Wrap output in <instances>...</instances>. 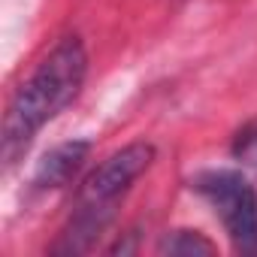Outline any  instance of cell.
<instances>
[{"label": "cell", "mask_w": 257, "mask_h": 257, "mask_svg": "<svg viewBox=\"0 0 257 257\" xmlns=\"http://www.w3.org/2000/svg\"><path fill=\"white\" fill-rule=\"evenodd\" d=\"M155 146L152 143H131L112 152L100 167H94L73 197V212L67 227L61 230L52 254H88L106 227L115 218L118 203L127 197L134 182L152 167Z\"/></svg>", "instance_id": "obj_2"}, {"label": "cell", "mask_w": 257, "mask_h": 257, "mask_svg": "<svg viewBox=\"0 0 257 257\" xmlns=\"http://www.w3.org/2000/svg\"><path fill=\"white\" fill-rule=\"evenodd\" d=\"M218 245L206 239L200 230H173L158 242V254L170 257H200V254H215Z\"/></svg>", "instance_id": "obj_5"}, {"label": "cell", "mask_w": 257, "mask_h": 257, "mask_svg": "<svg viewBox=\"0 0 257 257\" xmlns=\"http://www.w3.org/2000/svg\"><path fill=\"white\" fill-rule=\"evenodd\" d=\"M85 79L88 49L82 37L67 34L49 49V55L10 97V106L4 112V131H0V158L7 170L19 164V158L31 149L43 127L79 97Z\"/></svg>", "instance_id": "obj_1"}, {"label": "cell", "mask_w": 257, "mask_h": 257, "mask_svg": "<svg viewBox=\"0 0 257 257\" xmlns=\"http://www.w3.org/2000/svg\"><path fill=\"white\" fill-rule=\"evenodd\" d=\"M191 188L215 209L233 248L257 254V188L236 170H203Z\"/></svg>", "instance_id": "obj_3"}, {"label": "cell", "mask_w": 257, "mask_h": 257, "mask_svg": "<svg viewBox=\"0 0 257 257\" xmlns=\"http://www.w3.org/2000/svg\"><path fill=\"white\" fill-rule=\"evenodd\" d=\"M88 155H91V143L88 140H67V143L55 146L37 164V170H34V179H31L34 191H58V188H67L79 176V170L85 167Z\"/></svg>", "instance_id": "obj_4"}]
</instances>
